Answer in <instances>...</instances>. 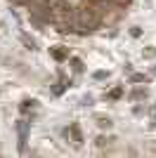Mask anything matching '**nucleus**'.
<instances>
[{
  "label": "nucleus",
  "instance_id": "nucleus-3",
  "mask_svg": "<svg viewBox=\"0 0 156 158\" xmlns=\"http://www.w3.org/2000/svg\"><path fill=\"white\" fill-rule=\"evenodd\" d=\"M50 57L57 64H64V61H69V47H64V45H54V47H50Z\"/></svg>",
  "mask_w": 156,
  "mask_h": 158
},
{
  "label": "nucleus",
  "instance_id": "nucleus-14",
  "mask_svg": "<svg viewBox=\"0 0 156 158\" xmlns=\"http://www.w3.org/2000/svg\"><path fill=\"white\" fill-rule=\"evenodd\" d=\"M92 102H95V97L85 94V97H80V102H78V104H80V106H92Z\"/></svg>",
  "mask_w": 156,
  "mask_h": 158
},
{
  "label": "nucleus",
  "instance_id": "nucleus-2",
  "mask_svg": "<svg viewBox=\"0 0 156 158\" xmlns=\"http://www.w3.org/2000/svg\"><path fill=\"white\" fill-rule=\"evenodd\" d=\"M62 135H64V137L69 139L73 146H80V144H83V132H80L78 123H71L69 127H64V130H62Z\"/></svg>",
  "mask_w": 156,
  "mask_h": 158
},
{
  "label": "nucleus",
  "instance_id": "nucleus-11",
  "mask_svg": "<svg viewBox=\"0 0 156 158\" xmlns=\"http://www.w3.org/2000/svg\"><path fill=\"white\" fill-rule=\"evenodd\" d=\"M109 142H111V139H109V137H106V135H99V137H97V139H95V144H97V146H99V149H104V146H109Z\"/></svg>",
  "mask_w": 156,
  "mask_h": 158
},
{
  "label": "nucleus",
  "instance_id": "nucleus-5",
  "mask_svg": "<svg viewBox=\"0 0 156 158\" xmlns=\"http://www.w3.org/2000/svg\"><path fill=\"white\" fill-rule=\"evenodd\" d=\"M128 97H130V102H144V99L149 97V90H147V87H135Z\"/></svg>",
  "mask_w": 156,
  "mask_h": 158
},
{
  "label": "nucleus",
  "instance_id": "nucleus-4",
  "mask_svg": "<svg viewBox=\"0 0 156 158\" xmlns=\"http://www.w3.org/2000/svg\"><path fill=\"white\" fill-rule=\"evenodd\" d=\"M36 109H38V99H21V104H19V111L24 113V116H28V113L31 111H36Z\"/></svg>",
  "mask_w": 156,
  "mask_h": 158
},
{
  "label": "nucleus",
  "instance_id": "nucleus-15",
  "mask_svg": "<svg viewBox=\"0 0 156 158\" xmlns=\"http://www.w3.org/2000/svg\"><path fill=\"white\" fill-rule=\"evenodd\" d=\"M130 35H132V38H140V35H142V28H140V26H132V28H130Z\"/></svg>",
  "mask_w": 156,
  "mask_h": 158
},
{
  "label": "nucleus",
  "instance_id": "nucleus-16",
  "mask_svg": "<svg viewBox=\"0 0 156 158\" xmlns=\"http://www.w3.org/2000/svg\"><path fill=\"white\" fill-rule=\"evenodd\" d=\"M104 78H109V73H106V71H97V73H95V80H104Z\"/></svg>",
  "mask_w": 156,
  "mask_h": 158
},
{
  "label": "nucleus",
  "instance_id": "nucleus-1",
  "mask_svg": "<svg viewBox=\"0 0 156 158\" xmlns=\"http://www.w3.org/2000/svg\"><path fill=\"white\" fill-rule=\"evenodd\" d=\"M14 130H17V135H19V151L26 153V139H28V130H31V120H17L14 123Z\"/></svg>",
  "mask_w": 156,
  "mask_h": 158
},
{
  "label": "nucleus",
  "instance_id": "nucleus-10",
  "mask_svg": "<svg viewBox=\"0 0 156 158\" xmlns=\"http://www.w3.org/2000/svg\"><path fill=\"white\" fill-rule=\"evenodd\" d=\"M147 113H149V127L154 130V127H156V104L147 106Z\"/></svg>",
  "mask_w": 156,
  "mask_h": 158
},
{
  "label": "nucleus",
  "instance_id": "nucleus-12",
  "mask_svg": "<svg viewBox=\"0 0 156 158\" xmlns=\"http://www.w3.org/2000/svg\"><path fill=\"white\" fill-rule=\"evenodd\" d=\"M132 113H135V116H144V113H147V106H144L142 102H140V104H135V106H132Z\"/></svg>",
  "mask_w": 156,
  "mask_h": 158
},
{
  "label": "nucleus",
  "instance_id": "nucleus-13",
  "mask_svg": "<svg viewBox=\"0 0 156 158\" xmlns=\"http://www.w3.org/2000/svg\"><path fill=\"white\" fill-rule=\"evenodd\" d=\"M142 57H147V59H154V57H156V47H147V50H142Z\"/></svg>",
  "mask_w": 156,
  "mask_h": 158
},
{
  "label": "nucleus",
  "instance_id": "nucleus-9",
  "mask_svg": "<svg viewBox=\"0 0 156 158\" xmlns=\"http://www.w3.org/2000/svg\"><path fill=\"white\" fill-rule=\"evenodd\" d=\"M123 94H125V90H123V87H116V90H111V92H109V94H104V97H106V99H111V102H118V99L123 97Z\"/></svg>",
  "mask_w": 156,
  "mask_h": 158
},
{
  "label": "nucleus",
  "instance_id": "nucleus-7",
  "mask_svg": "<svg viewBox=\"0 0 156 158\" xmlns=\"http://www.w3.org/2000/svg\"><path fill=\"white\" fill-rule=\"evenodd\" d=\"M95 120H97L99 130H111V127H114V120H111L109 116H95Z\"/></svg>",
  "mask_w": 156,
  "mask_h": 158
},
{
  "label": "nucleus",
  "instance_id": "nucleus-6",
  "mask_svg": "<svg viewBox=\"0 0 156 158\" xmlns=\"http://www.w3.org/2000/svg\"><path fill=\"white\" fill-rule=\"evenodd\" d=\"M69 66H71V71L76 73V76H80V73L85 71V64L80 57H69Z\"/></svg>",
  "mask_w": 156,
  "mask_h": 158
},
{
  "label": "nucleus",
  "instance_id": "nucleus-8",
  "mask_svg": "<svg viewBox=\"0 0 156 158\" xmlns=\"http://www.w3.org/2000/svg\"><path fill=\"white\" fill-rule=\"evenodd\" d=\"M19 38H21V43H24V47H26V50H31V52H36V50H38V43H36L33 38H28L26 33H21Z\"/></svg>",
  "mask_w": 156,
  "mask_h": 158
}]
</instances>
